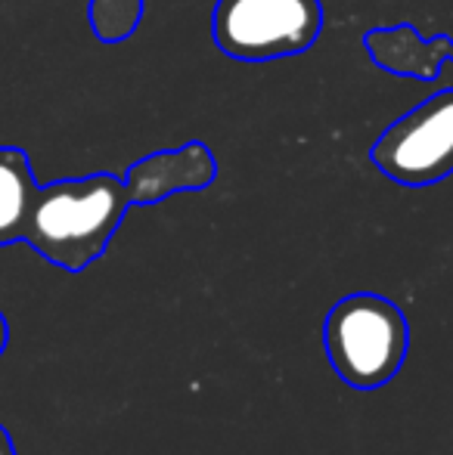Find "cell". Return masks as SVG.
Masks as SVG:
<instances>
[{
  "instance_id": "cell-9",
  "label": "cell",
  "mask_w": 453,
  "mask_h": 455,
  "mask_svg": "<svg viewBox=\"0 0 453 455\" xmlns=\"http://www.w3.org/2000/svg\"><path fill=\"white\" fill-rule=\"evenodd\" d=\"M0 455H12V443H10V437H6L4 427H0Z\"/></svg>"
},
{
  "instance_id": "cell-5",
  "label": "cell",
  "mask_w": 453,
  "mask_h": 455,
  "mask_svg": "<svg viewBox=\"0 0 453 455\" xmlns=\"http://www.w3.org/2000/svg\"><path fill=\"white\" fill-rule=\"evenodd\" d=\"M218 180V162L212 149L199 140L183 143L181 149L152 152L131 164L125 183L133 196V204H158L177 192H199Z\"/></svg>"
},
{
  "instance_id": "cell-7",
  "label": "cell",
  "mask_w": 453,
  "mask_h": 455,
  "mask_svg": "<svg viewBox=\"0 0 453 455\" xmlns=\"http://www.w3.org/2000/svg\"><path fill=\"white\" fill-rule=\"evenodd\" d=\"M35 192L37 183L25 152L16 146H0V245L22 239Z\"/></svg>"
},
{
  "instance_id": "cell-10",
  "label": "cell",
  "mask_w": 453,
  "mask_h": 455,
  "mask_svg": "<svg viewBox=\"0 0 453 455\" xmlns=\"http://www.w3.org/2000/svg\"><path fill=\"white\" fill-rule=\"evenodd\" d=\"M4 347H6V323H4V316H0V354H4Z\"/></svg>"
},
{
  "instance_id": "cell-8",
  "label": "cell",
  "mask_w": 453,
  "mask_h": 455,
  "mask_svg": "<svg viewBox=\"0 0 453 455\" xmlns=\"http://www.w3.org/2000/svg\"><path fill=\"white\" fill-rule=\"evenodd\" d=\"M143 0H91L87 16H91L93 35L103 44L127 41L143 22Z\"/></svg>"
},
{
  "instance_id": "cell-1",
  "label": "cell",
  "mask_w": 453,
  "mask_h": 455,
  "mask_svg": "<svg viewBox=\"0 0 453 455\" xmlns=\"http://www.w3.org/2000/svg\"><path fill=\"white\" fill-rule=\"evenodd\" d=\"M131 204V189L115 174L41 186L31 202L22 239L44 260L69 273H81L106 251Z\"/></svg>"
},
{
  "instance_id": "cell-2",
  "label": "cell",
  "mask_w": 453,
  "mask_h": 455,
  "mask_svg": "<svg viewBox=\"0 0 453 455\" xmlns=\"http://www.w3.org/2000/svg\"><path fill=\"white\" fill-rule=\"evenodd\" d=\"M323 350L333 371L354 390H379L407 360L410 323L394 300L357 291L333 304L323 323Z\"/></svg>"
},
{
  "instance_id": "cell-4",
  "label": "cell",
  "mask_w": 453,
  "mask_h": 455,
  "mask_svg": "<svg viewBox=\"0 0 453 455\" xmlns=\"http://www.w3.org/2000/svg\"><path fill=\"white\" fill-rule=\"evenodd\" d=\"M369 162L400 186H432L453 174V87L400 115L369 149Z\"/></svg>"
},
{
  "instance_id": "cell-3",
  "label": "cell",
  "mask_w": 453,
  "mask_h": 455,
  "mask_svg": "<svg viewBox=\"0 0 453 455\" xmlns=\"http://www.w3.org/2000/svg\"><path fill=\"white\" fill-rule=\"evenodd\" d=\"M323 31L320 0H218L212 37L239 62H271L302 56Z\"/></svg>"
},
{
  "instance_id": "cell-6",
  "label": "cell",
  "mask_w": 453,
  "mask_h": 455,
  "mask_svg": "<svg viewBox=\"0 0 453 455\" xmlns=\"http://www.w3.org/2000/svg\"><path fill=\"white\" fill-rule=\"evenodd\" d=\"M369 60L398 78L438 81L444 62H453V41L448 35H438L423 41L410 22L394 28H369L363 35Z\"/></svg>"
}]
</instances>
